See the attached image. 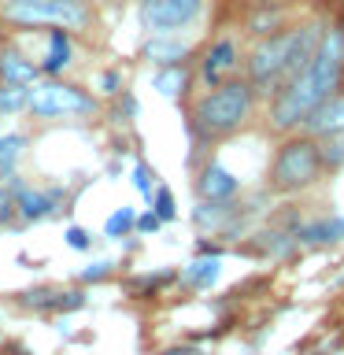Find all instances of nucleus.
Listing matches in <instances>:
<instances>
[{
	"instance_id": "f257e3e1",
	"label": "nucleus",
	"mask_w": 344,
	"mask_h": 355,
	"mask_svg": "<svg viewBox=\"0 0 344 355\" xmlns=\"http://www.w3.org/2000/svg\"><path fill=\"white\" fill-rule=\"evenodd\" d=\"M259 93L244 74L226 78L215 89H200L196 96L185 100V126H189V141H193V155L207 152L211 144L230 141L252 122Z\"/></svg>"
},
{
	"instance_id": "f03ea898",
	"label": "nucleus",
	"mask_w": 344,
	"mask_h": 355,
	"mask_svg": "<svg viewBox=\"0 0 344 355\" xmlns=\"http://www.w3.org/2000/svg\"><path fill=\"white\" fill-rule=\"evenodd\" d=\"M322 178H326V166H322V152H318V137L296 130L285 133L282 144L270 155V166H266V185L277 196H300L307 189H315Z\"/></svg>"
},
{
	"instance_id": "7ed1b4c3",
	"label": "nucleus",
	"mask_w": 344,
	"mask_h": 355,
	"mask_svg": "<svg viewBox=\"0 0 344 355\" xmlns=\"http://www.w3.org/2000/svg\"><path fill=\"white\" fill-rule=\"evenodd\" d=\"M0 26L11 30H52L63 26L89 33L96 26V0H0Z\"/></svg>"
},
{
	"instance_id": "20e7f679",
	"label": "nucleus",
	"mask_w": 344,
	"mask_h": 355,
	"mask_svg": "<svg viewBox=\"0 0 344 355\" xmlns=\"http://www.w3.org/2000/svg\"><path fill=\"white\" fill-rule=\"evenodd\" d=\"M100 111V100L89 89L67 82V78H41L30 85L26 115L37 122H60V119H93Z\"/></svg>"
},
{
	"instance_id": "39448f33",
	"label": "nucleus",
	"mask_w": 344,
	"mask_h": 355,
	"mask_svg": "<svg viewBox=\"0 0 344 355\" xmlns=\"http://www.w3.org/2000/svg\"><path fill=\"white\" fill-rule=\"evenodd\" d=\"M289 44H293V22L266 37H255L244 52V67L241 74L255 85V93L263 100H270L277 89H282V74H285V63H289Z\"/></svg>"
},
{
	"instance_id": "423d86ee",
	"label": "nucleus",
	"mask_w": 344,
	"mask_h": 355,
	"mask_svg": "<svg viewBox=\"0 0 344 355\" xmlns=\"http://www.w3.org/2000/svg\"><path fill=\"white\" fill-rule=\"evenodd\" d=\"M207 15V0H137L144 33H185Z\"/></svg>"
},
{
	"instance_id": "0eeeda50",
	"label": "nucleus",
	"mask_w": 344,
	"mask_h": 355,
	"mask_svg": "<svg viewBox=\"0 0 344 355\" xmlns=\"http://www.w3.org/2000/svg\"><path fill=\"white\" fill-rule=\"evenodd\" d=\"M244 67V52H241V41L233 37V33H215L204 52L196 55V85L200 89H215L222 85L226 78H237Z\"/></svg>"
},
{
	"instance_id": "6e6552de",
	"label": "nucleus",
	"mask_w": 344,
	"mask_h": 355,
	"mask_svg": "<svg viewBox=\"0 0 344 355\" xmlns=\"http://www.w3.org/2000/svg\"><path fill=\"white\" fill-rule=\"evenodd\" d=\"M8 185L15 193V207H19L22 222H44V218L60 215V211H71V204H74V193H67L60 185H52V189L26 185V182H19V174Z\"/></svg>"
},
{
	"instance_id": "1a4fd4ad",
	"label": "nucleus",
	"mask_w": 344,
	"mask_h": 355,
	"mask_svg": "<svg viewBox=\"0 0 344 355\" xmlns=\"http://www.w3.org/2000/svg\"><path fill=\"white\" fill-rule=\"evenodd\" d=\"M193 189H196L200 200H233V196H241V178L233 174L226 163L204 159V163L196 166Z\"/></svg>"
},
{
	"instance_id": "9d476101",
	"label": "nucleus",
	"mask_w": 344,
	"mask_h": 355,
	"mask_svg": "<svg viewBox=\"0 0 344 355\" xmlns=\"http://www.w3.org/2000/svg\"><path fill=\"white\" fill-rule=\"evenodd\" d=\"M196 49L182 33H148V41L141 44V60L152 67H171V63H193Z\"/></svg>"
},
{
	"instance_id": "9b49d317",
	"label": "nucleus",
	"mask_w": 344,
	"mask_h": 355,
	"mask_svg": "<svg viewBox=\"0 0 344 355\" xmlns=\"http://www.w3.org/2000/svg\"><path fill=\"white\" fill-rule=\"evenodd\" d=\"M37 63L44 78H63L74 67V33L63 26H52L49 37H44V60Z\"/></svg>"
},
{
	"instance_id": "f8f14e48",
	"label": "nucleus",
	"mask_w": 344,
	"mask_h": 355,
	"mask_svg": "<svg viewBox=\"0 0 344 355\" xmlns=\"http://www.w3.org/2000/svg\"><path fill=\"white\" fill-rule=\"evenodd\" d=\"M311 137H333V133H344V89H337L333 96H326L322 104L307 115V122L300 126Z\"/></svg>"
},
{
	"instance_id": "ddd939ff",
	"label": "nucleus",
	"mask_w": 344,
	"mask_h": 355,
	"mask_svg": "<svg viewBox=\"0 0 344 355\" xmlns=\"http://www.w3.org/2000/svg\"><path fill=\"white\" fill-rule=\"evenodd\" d=\"M289 0H282V4H259V8H248V11H241V30L248 33V37H266V33H274V30H282L289 26Z\"/></svg>"
},
{
	"instance_id": "4468645a",
	"label": "nucleus",
	"mask_w": 344,
	"mask_h": 355,
	"mask_svg": "<svg viewBox=\"0 0 344 355\" xmlns=\"http://www.w3.org/2000/svg\"><path fill=\"white\" fill-rule=\"evenodd\" d=\"M152 89L163 93L166 100H189V93L196 89V74L189 71V63H171V67H155L152 74Z\"/></svg>"
},
{
	"instance_id": "2eb2a0df",
	"label": "nucleus",
	"mask_w": 344,
	"mask_h": 355,
	"mask_svg": "<svg viewBox=\"0 0 344 355\" xmlns=\"http://www.w3.org/2000/svg\"><path fill=\"white\" fill-rule=\"evenodd\" d=\"M41 63L30 60L26 52L11 49V44H4L0 49V82H11V85H33L41 82Z\"/></svg>"
},
{
	"instance_id": "dca6fc26",
	"label": "nucleus",
	"mask_w": 344,
	"mask_h": 355,
	"mask_svg": "<svg viewBox=\"0 0 344 355\" xmlns=\"http://www.w3.org/2000/svg\"><path fill=\"white\" fill-rule=\"evenodd\" d=\"M218 277H222V255H204V252H196V259L182 270V282L189 288H196V293L211 288Z\"/></svg>"
},
{
	"instance_id": "f3484780",
	"label": "nucleus",
	"mask_w": 344,
	"mask_h": 355,
	"mask_svg": "<svg viewBox=\"0 0 344 355\" xmlns=\"http://www.w3.org/2000/svg\"><path fill=\"white\" fill-rule=\"evenodd\" d=\"M26 144H30V137L22 130L0 133V182H11V178L19 174V163H22V155H26Z\"/></svg>"
},
{
	"instance_id": "a211bd4d",
	"label": "nucleus",
	"mask_w": 344,
	"mask_h": 355,
	"mask_svg": "<svg viewBox=\"0 0 344 355\" xmlns=\"http://www.w3.org/2000/svg\"><path fill=\"white\" fill-rule=\"evenodd\" d=\"M296 241L300 244H337V241H344V218L329 215V218L307 222V226L296 230Z\"/></svg>"
},
{
	"instance_id": "6ab92c4d",
	"label": "nucleus",
	"mask_w": 344,
	"mask_h": 355,
	"mask_svg": "<svg viewBox=\"0 0 344 355\" xmlns=\"http://www.w3.org/2000/svg\"><path fill=\"white\" fill-rule=\"evenodd\" d=\"M55 293H60V285H37V288H26V293H19L15 304L26 307V311H37V315H52Z\"/></svg>"
},
{
	"instance_id": "aec40b11",
	"label": "nucleus",
	"mask_w": 344,
	"mask_h": 355,
	"mask_svg": "<svg viewBox=\"0 0 344 355\" xmlns=\"http://www.w3.org/2000/svg\"><path fill=\"white\" fill-rule=\"evenodd\" d=\"M133 226H137V211L122 204V207H115V211L108 215L104 237H108V241H122V237H130V233H133Z\"/></svg>"
},
{
	"instance_id": "412c9836",
	"label": "nucleus",
	"mask_w": 344,
	"mask_h": 355,
	"mask_svg": "<svg viewBox=\"0 0 344 355\" xmlns=\"http://www.w3.org/2000/svg\"><path fill=\"white\" fill-rule=\"evenodd\" d=\"M26 100H30V85H11V82H0V119H8V115H19V111H26Z\"/></svg>"
},
{
	"instance_id": "4be33fe9",
	"label": "nucleus",
	"mask_w": 344,
	"mask_h": 355,
	"mask_svg": "<svg viewBox=\"0 0 344 355\" xmlns=\"http://www.w3.org/2000/svg\"><path fill=\"white\" fill-rule=\"evenodd\" d=\"M318 152H322V166H326V174L341 171V166H344V133L322 137V141H318Z\"/></svg>"
},
{
	"instance_id": "5701e85b",
	"label": "nucleus",
	"mask_w": 344,
	"mask_h": 355,
	"mask_svg": "<svg viewBox=\"0 0 344 355\" xmlns=\"http://www.w3.org/2000/svg\"><path fill=\"white\" fill-rule=\"evenodd\" d=\"M85 304H89L85 288H63V285H60L55 304H52V315H71V311H82Z\"/></svg>"
},
{
	"instance_id": "b1692460",
	"label": "nucleus",
	"mask_w": 344,
	"mask_h": 355,
	"mask_svg": "<svg viewBox=\"0 0 344 355\" xmlns=\"http://www.w3.org/2000/svg\"><path fill=\"white\" fill-rule=\"evenodd\" d=\"M148 207L155 211V215H160V222H174L178 218V204H174V193L166 185H160L152 193V200H148Z\"/></svg>"
},
{
	"instance_id": "393cba45",
	"label": "nucleus",
	"mask_w": 344,
	"mask_h": 355,
	"mask_svg": "<svg viewBox=\"0 0 344 355\" xmlns=\"http://www.w3.org/2000/svg\"><path fill=\"white\" fill-rule=\"evenodd\" d=\"M130 182H133V189H137L144 200H152V193H155V171H152L148 163H133Z\"/></svg>"
},
{
	"instance_id": "a878e982",
	"label": "nucleus",
	"mask_w": 344,
	"mask_h": 355,
	"mask_svg": "<svg viewBox=\"0 0 344 355\" xmlns=\"http://www.w3.org/2000/svg\"><path fill=\"white\" fill-rule=\"evenodd\" d=\"M96 93L108 96V100H115V96L122 93V71H115V67L100 71V74H96Z\"/></svg>"
},
{
	"instance_id": "bb28decb",
	"label": "nucleus",
	"mask_w": 344,
	"mask_h": 355,
	"mask_svg": "<svg viewBox=\"0 0 344 355\" xmlns=\"http://www.w3.org/2000/svg\"><path fill=\"white\" fill-rule=\"evenodd\" d=\"M15 218H19L15 193H11V185H8V182H0V230H8Z\"/></svg>"
},
{
	"instance_id": "cd10ccee",
	"label": "nucleus",
	"mask_w": 344,
	"mask_h": 355,
	"mask_svg": "<svg viewBox=\"0 0 344 355\" xmlns=\"http://www.w3.org/2000/svg\"><path fill=\"white\" fill-rule=\"evenodd\" d=\"M111 274H115V263H111V259H96V263H89L82 270V285H100V282H108Z\"/></svg>"
},
{
	"instance_id": "c85d7f7f",
	"label": "nucleus",
	"mask_w": 344,
	"mask_h": 355,
	"mask_svg": "<svg viewBox=\"0 0 344 355\" xmlns=\"http://www.w3.org/2000/svg\"><path fill=\"white\" fill-rule=\"evenodd\" d=\"M63 241H67V248H74V252H89V248H93V233H89L85 226H74V222L63 230Z\"/></svg>"
},
{
	"instance_id": "c756f323",
	"label": "nucleus",
	"mask_w": 344,
	"mask_h": 355,
	"mask_svg": "<svg viewBox=\"0 0 344 355\" xmlns=\"http://www.w3.org/2000/svg\"><path fill=\"white\" fill-rule=\"evenodd\" d=\"M160 226H163V222H160V215H155V211L148 207L144 215H137V226H133V233H141V237H148V233H160Z\"/></svg>"
},
{
	"instance_id": "7c9ffc66",
	"label": "nucleus",
	"mask_w": 344,
	"mask_h": 355,
	"mask_svg": "<svg viewBox=\"0 0 344 355\" xmlns=\"http://www.w3.org/2000/svg\"><path fill=\"white\" fill-rule=\"evenodd\" d=\"M259 4H282V0H233L237 11H248V8H259Z\"/></svg>"
},
{
	"instance_id": "2f4dec72",
	"label": "nucleus",
	"mask_w": 344,
	"mask_h": 355,
	"mask_svg": "<svg viewBox=\"0 0 344 355\" xmlns=\"http://www.w3.org/2000/svg\"><path fill=\"white\" fill-rule=\"evenodd\" d=\"M160 355H200L196 348H166V352H160Z\"/></svg>"
},
{
	"instance_id": "473e14b6",
	"label": "nucleus",
	"mask_w": 344,
	"mask_h": 355,
	"mask_svg": "<svg viewBox=\"0 0 344 355\" xmlns=\"http://www.w3.org/2000/svg\"><path fill=\"white\" fill-rule=\"evenodd\" d=\"M100 4H126V0H100Z\"/></svg>"
},
{
	"instance_id": "72a5a7b5",
	"label": "nucleus",
	"mask_w": 344,
	"mask_h": 355,
	"mask_svg": "<svg viewBox=\"0 0 344 355\" xmlns=\"http://www.w3.org/2000/svg\"><path fill=\"white\" fill-rule=\"evenodd\" d=\"M311 4H333V0H311Z\"/></svg>"
},
{
	"instance_id": "f704fd0d",
	"label": "nucleus",
	"mask_w": 344,
	"mask_h": 355,
	"mask_svg": "<svg viewBox=\"0 0 344 355\" xmlns=\"http://www.w3.org/2000/svg\"><path fill=\"white\" fill-rule=\"evenodd\" d=\"M341 19H344V11H341Z\"/></svg>"
}]
</instances>
